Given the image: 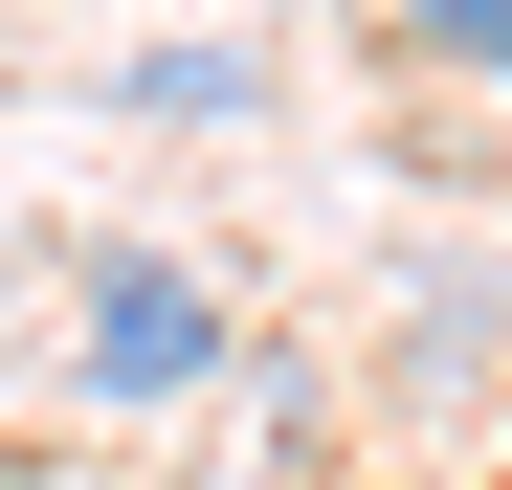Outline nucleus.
Masks as SVG:
<instances>
[{
	"label": "nucleus",
	"instance_id": "1",
	"mask_svg": "<svg viewBox=\"0 0 512 490\" xmlns=\"http://www.w3.org/2000/svg\"><path fill=\"white\" fill-rule=\"evenodd\" d=\"M67 357H90V401H179V379H223V290L179 268V245H112Z\"/></svg>",
	"mask_w": 512,
	"mask_h": 490
},
{
	"label": "nucleus",
	"instance_id": "2",
	"mask_svg": "<svg viewBox=\"0 0 512 490\" xmlns=\"http://www.w3.org/2000/svg\"><path fill=\"white\" fill-rule=\"evenodd\" d=\"M401 45H423V67H490V90H512V0H401Z\"/></svg>",
	"mask_w": 512,
	"mask_h": 490
},
{
	"label": "nucleus",
	"instance_id": "3",
	"mask_svg": "<svg viewBox=\"0 0 512 490\" xmlns=\"http://www.w3.org/2000/svg\"><path fill=\"white\" fill-rule=\"evenodd\" d=\"M423 490H446V468H423Z\"/></svg>",
	"mask_w": 512,
	"mask_h": 490
}]
</instances>
